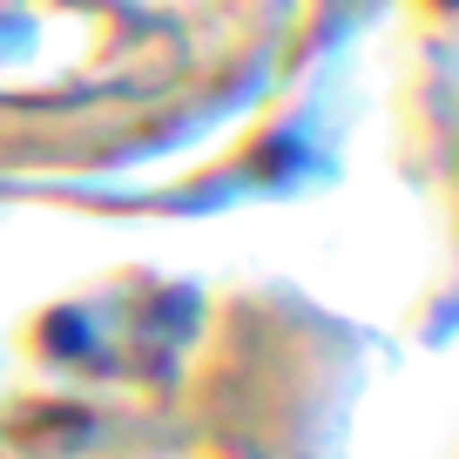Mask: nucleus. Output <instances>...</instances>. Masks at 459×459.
Returning a JSON list of instances; mask_svg holds the SVG:
<instances>
[{
    "instance_id": "2",
    "label": "nucleus",
    "mask_w": 459,
    "mask_h": 459,
    "mask_svg": "<svg viewBox=\"0 0 459 459\" xmlns=\"http://www.w3.org/2000/svg\"><path fill=\"white\" fill-rule=\"evenodd\" d=\"M122 7H129V0H122Z\"/></svg>"
},
{
    "instance_id": "1",
    "label": "nucleus",
    "mask_w": 459,
    "mask_h": 459,
    "mask_svg": "<svg viewBox=\"0 0 459 459\" xmlns=\"http://www.w3.org/2000/svg\"><path fill=\"white\" fill-rule=\"evenodd\" d=\"M183 68L169 21L122 0H0V101L135 95Z\"/></svg>"
}]
</instances>
